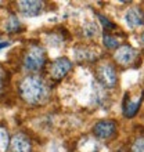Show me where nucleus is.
I'll return each mask as SVG.
<instances>
[{"label":"nucleus","instance_id":"f257e3e1","mask_svg":"<svg viewBox=\"0 0 144 152\" xmlns=\"http://www.w3.org/2000/svg\"><path fill=\"white\" fill-rule=\"evenodd\" d=\"M18 93L25 104L39 107L50 100V86L39 75H28L20 82Z\"/></svg>","mask_w":144,"mask_h":152},{"label":"nucleus","instance_id":"f03ea898","mask_svg":"<svg viewBox=\"0 0 144 152\" xmlns=\"http://www.w3.org/2000/svg\"><path fill=\"white\" fill-rule=\"evenodd\" d=\"M22 65L24 69L28 72L36 73L42 71L46 65V51L40 46H31L25 51L24 58H22Z\"/></svg>","mask_w":144,"mask_h":152},{"label":"nucleus","instance_id":"7ed1b4c3","mask_svg":"<svg viewBox=\"0 0 144 152\" xmlns=\"http://www.w3.org/2000/svg\"><path fill=\"white\" fill-rule=\"evenodd\" d=\"M72 69V62L68 58H57L48 65L47 73L50 76V79L54 80V82H60L65 77V76L69 73V71Z\"/></svg>","mask_w":144,"mask_h":152},{"label":"nucleus","instance_id":"20e7f679","mask_svg":"<svg viewBox=\"0 0 144 152\" xmlns=\"http://www.w3.org/2000/svg\"><path fill=\"white\" fill-rule=\"evenodd\" d=\"M97 79L100 80V83L107 88H112L116 86L118 76H116L115 66L111 62H101L97 66Z\"/></svg>","mask_w":144,"mask_h":152},{"label":"nucleus","instance_id":"39448f33","mask_svg":"<svg viewBox=\"0 0 144 152\" xmlns=\"http://www.w3.org/2000/svg\"><path fill=\"white\" fill-rule=\"evenodd\" d=\"M116 122L111 119H103L98 120L97 123L93 126V134L98 138V140H107L111 138L116 132Z\"/></svg>","mask_w":144,"mask_h":152},{"label":"nucleus","instance_id":"423d86ee","mask_svg":"<svg viewBox=\"0 0 144 152\" xmlns=\"http://www.w3.org/2000/svg\"><path fill=\"white\" fill-rule=\"evenodd\" d=\"M10 152H32V142L28 136L24 133H17L12 137H10Z\"/></svg>","mask_w":144,"mask_h":152},{"label":"nucleus","instance_id":"0eeeda50","mask_svg":"<svg viewBox=\"0 0 144 152\" xmlns=\"http://www.w3.org/2000/svg\"><path fill=\"white\" fill-rule=\"evenodd\" d=\"M137 57V51L132 46H128V44H123V46H119V47L115 50V54H114V58L119 65H130L133 61L136 60Z\"/></svg>","mask_w":144,"mask_h":152},{"label":"nucleus","instance_id":"6e6552de","mask_svg":"<svg viewBox=\"0 0 144 152\" xmlns=\"http://www.w3.org/2000/svg\"><path fill=\"white\" fill-rule=\"evenodd\" d=\"M17 4H18V10L21 11V14H24L25 17L39 15L44 8L43 1H37V0H21Z\"/></svg>","mask_w":144,"mask_h":152},{"label":"nucleus","instance_id":"1a4fd4ad","mask_svg":"<svg viewBox=\"0 0 144 152\" xmlns=\"http://www.w3.org/2000/svg\"><path fill=\"white\" fill-rule=\"evenodd\" d=\"M125 20L130 28L141 26V25H144V12L139 7H132L125 14Z\"/></svg>","mask_w":144,"mask_h":152},{"label":"nucleus","instance_id":"9d476101","mask_svg":"<svg viewBox=\"0 0 144 152\" xmlns=\"http://www.w3.org/2000/svg\"><path fill=\"white\" fill-rule=\"evenodd\" d=\"M76 60L78 61H94L97 57L96 50L87 47V46H79L76 47Z\"/></svg>","mask_w":144,"mask_h":152},{"label":"nucleus","instance_id":"9b49d317","mask_svg":"<svg viewBox=\"0 0 144 152\" xmlns=\"http://www.w3.org/2000/svg\"><path fill=\"white\" fill-rule=\"evenodd\" d=\"M141 100H143V96L139 98V100H128L125 101V105H123V113L126 118H133V116L137 113L139 108H140V104H141Z\"/></svg>","mask_w":144,"mask_h":152},{"label":"nucleus","instance_id":"f8f14e48","mask_svg":"<svg viewBox=\"0 0 144 152\" xmlns=\"http://www.w3.org/2000/svg\"><path fill=\"white\" fill-rule=\"evenodd\" d=\"M4 29H6V32H8V33H14V32L21 31L20 21H18V18H17L14 14H10V15L7 17L6 24H4Z\"/></svg>","mask_w":144,"mask_h":152},{"label":"nucleus","instance_id":"ddd939ff","mask_svg":"<svg viewBox=\"0 0 144 152\" xmlns=\"http://www.w3.org/2000/svg\"><path fill=\"white\" fill-rule=\"evenodd\" d=\"M98 35V25L96 22H89L83 28V36L87 39H93Z\"/></svg>","mask_w":144,"mask_h":152},{"label":"nucleus","instance_id":"4468645a","mask_svg":"<svg viewBox=\"0 0 144 152\" xmlns=\"http://www.w3.org/2000/svg\"><path fill=\"white\" fill-rule=\"evenodd\" d=\"M10 145V136H8L7 130L0 126V152H6Z\"/></svg>","mask_w":144,"mask_h":152},{"label":"nucleus","instance_id":"2eb2a0df","mask_svg":"<svg viewBox=\"0 0 144 152\" xmlns=\"http://www.w3.org/2000/svg\"><path fill=\"white\" fill-rule=\"evenodd\" d=\"M103 43L107 48L109 50H114V48H118L119 47V39L116 36H112L109 33H105L104 37H103Z\"/></svg>","mask_w":144,"mask_h":152},{"label":"nucleus","instance_id":"dca6fc26","mask_svg":"<svg viewBox=\"0 0 144 152\" xmlns=\"http://www.w3.org/2000/svg\"><path fill=\"white\" fill-rule=\"evenodd\" d=\"M132 152H144V137H137L132 144Z\"/></svg>","mask_w":144,"mask_h":152},{"label":"nucleus","instance_id":"f3484780","mask_svg":"<svg viewBox=\"0 0 144 152\" xmlns=\"http://www.w3.org/2000/svg\"><path fill=\"white\" fill-rule=\"evenodd\" d=\"M98 17H100V21H101V24H103V26H104V29H108V31L115 29V25L112 24V22L108 20V18H105L104 15H98Z\"/></svg>","mask_w":144,"mask_h":152},{"label":"nucleus","instance_id":"a211bd4d","mask_svg":"<svg viewBox=\"0 0 144 152\" xmlns=\"http://www.w3.org/2000/svg\"><path fill=\"white\" fill-rule=\"evenodd\" d=\"M4 86H6V72H4V69L0 66V96H1V93L4 90Z\"/></svg>","mask_w":144,"mask_h":152},{"label":"nucleus","instance_id":"6ab92c4d","mask_svg":"<svg viewBox=\"0 0 144 152\" xmlns=\"http://www.w3.org/2000/svg\"><path fill=\"white\" fill-rule=\"evenodd\" d=\"M140 43H141V44H143V46H144V32L141 33V37H140Z\"/></svg>","mask_w":144,"mask_h":152}]
</instances>
